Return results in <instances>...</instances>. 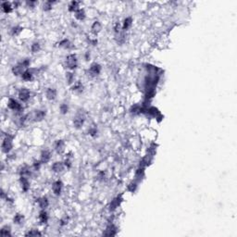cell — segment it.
I'll return each mask as SVG.
<instances>
[{"label":"cell","mask_w":237,"mask_h":237,"mask_svg":"<svg viewBox=\"0 0 237 237\" xmlns=\"http://www.w3.org/2000/svg\"><path fill=\"white\" fill-rule=\"evenodd\" d=\"M42 162H41V160H34L33 161V168L34 170H36L38 171L40 169H41V166H42Z\"/></svg>","instance_id":"obj_37"},{"label":"cell","mask_w":237,"mask_h":237,"mask_svg":"<svg viewBox=\"0 0 237 237\" xmlns=\"http://www.w3.org/2000/svg\"><path fill=\"white\" fill-rule=\"evenodd\" d=\"M1 8H2V10L3 12L6 13V14H9L10 13L11 11L13 10V4L10 3V2H8V1H3L1 3Z\"/></svg>","instance_id":"obj_14"},{"label":"cell","mask_w":237,"mask_h":237,"mask_svg":"<svg viewBox=\"0 0 237 237\" xmlns=\"http://www.w3.org/2000/svg\"><path fill=\"white\" fill-rule=\"evenodd\" d=\"M101 29H102V24L100 23V21H96L93 22L92 27H91V30H92V33H93L97 34L100 31H101Z\"/></svg>","instance_id":"obj_18"},{"label":"cell","mask_w":237,"mask_h":237,"mask_svg":"<svg viewBox=\"0 0 237 237\" xmlns=\"http://www.w3.org/2000/svg\"><path fill=\"white\" fill-rule=\"evenodd\" d=\"M121 198L120 197H116L115 199H113L111 201V203H110V206H109V207H110V210H114V209H116L117 207L120 206V203H121Z\"/></svg>","instance_id":"obj_27"},{"label":"cell","mask_w":237,"mask_h":237,"mask_svg":"<svg viewBox=\"0 0 237 237\" xmlns=\"http://www.w3.org/2000/svg\"><path fill=\"white\" fill-rule=\"evenodd\" d=\"M37 203H38L41 209H45L46 207L49 206V201H48V199H47V197H45L38 198Z\"/></svg>","instance_id":"obj_16"},{"label":"cell","mask_w":237,"mask_h":237,"mask_svg":"<svg viewBox=\"0 0 237 237\" xmlns=\"http://www.w3.org/2000/svg\"><path fill=\"white\" fill-rule=\"evenodd\" d=\"M0 234L2 236H11V230L10 227L6 225V226L2 227L1 231H0Z\"/></svg>","instance_id":"obj_28"},{"label":"cell","mask_w":237,"mask_h":237,"mask_svg":"<svg viewBox=\"0 0 237 237\" xmlns=\"http://www.w3.org/2000/svg\"><path fill=\"white\" fill-rule=\"evenodd\" d=\"M8 106H9V109L13 110V111H17V112H21L23 109L21 104L19 101H17V100L14 99V98H9V99Z\"/></svg>","instance_id":"obj_4"},{"label":"cell","mask_w":237,"mask_h":237,"mask_svg":"<svg viewBox=\"0 0 237 237\" xmlns=\"http://www.w3.org/2000/svg\"><path fill=\"white\" fill-rule=\"evenodd\" d=\"M26 4L29 6L30 8H34V7H35V5L38 4V2H36V1H27Z\"/></svg>","instance_id":"obj_41"},{"label":"cell","mask_w":237,"mask_h":237,"mask_svg":"<svg viewBox=\"0 0 237 237\" xmlns=\"http://www.w3.org/2000/svg\"><path fill=\"white\" fill-rule=\"evenodd\" d=\"M37 235H42V234H41V233L39 232V231L35 230V229H33L31 231H29V232L26 233V236H37Z\"/></svg>","instance_id":"obj_36"},{"label":"cell","mask_w":237,"mask_h":237,"mask_svg":"<svg viewBox=\"0 0 237 237\" xmlns=\"http://www.w3.org/2000/svg\"><path fill=\"white\" fill-rule=\"evenodd\" d=\"M22 31V28L20 26H14L11 28L10 30V33L13 35V36H16V35H19Z\"/></svg>","instance_id":"obj_31"},{"label":"cell","mask_w":237,"mask_h":237,"mask_svg":"<svg viewBox=\"0 0 237 237\" xmlns=\"http://www.w3.org/2000/svg\"><path fill=\"white\" fill-rule=\"evenodd\" d=\"M63 188V183L60 180H57L52 184V191L55 195H60Z\"/></svg>","instance_id":"obj_7"},{"label":"cell","mask_w":237,"mask_h":237,"mask_svg":"<svg viewBox=\"0 0 237 237\" xmlns=\"http://www.w3.org/2000/svg\"><path fill=\"white\" fill-rule=\"evenodd\" d=\"M50 159H51V153H50L49 150L45 149V150H43L42 152H41V158H40V160H41V162H42L43 164L48 163L50 161Z\"/></svg>","instance_id":"obj_13"},{"label":"cell","mask_w":237,"mask_h":237,"mask_svg":"<svg viewBox=\"0 0 237 237\" xmlns=\"http://www.w3.org/2000/svg\"><path fill=\"white\" fill-rule=\"evenodd\" d=\"M41 50V45L39 42H34L31 45V51L33 53H38Z\"/></svg>","instance_id":"obj_30"},{"label":"cell","mask_w":237,"mask_h":237,"mask_svg":"<svg viewBox=\"0 0 237 237\" xmlns=\"http://www.w3.org/2000/svg\"><path fill=\"white\" fill-rule=\"evenodd\" d=\"M57 89L54 88V87H49L46 89L45 91V97L49 100V101H53V100H55L57 98Z\"/></svg>","instance_id":"obj_9"},{"label":"cell","mask_w":237,"mask_h":237,"mask_svg":"<svg viewBox=\"0 0 237 237\" xmlns=\"http://www.w3.org/2000/svg\"><path fill=\"white\" fill-rule=\"evenodd\" d=\"M82 90H84V85H82L80 82H76V84H74V85L72 86V91H74V92L81 93V92H82Z\"/></svg>","instance_id":"obj_32"},{"label":"cell","mask_w":237,"mask_h":237,"mask_svg":"<svg viewBox=\"0 0 237 237\" xmlns=\"http://www.w3.org/2000/svg\"><path fill=\"white\" fill-rule=\"evenodd\" d=\"M136 187H137V184H136L135 182H132L131 184H129V186H128V190H129L130 192L133 193V192L136 190Z\"/></svg>","instance_id":"obj_39"},{"label":"cell","mask_w":237,"mask_h":237,"mask_svg":"<svg viewBox=\"0 0 237 237\" xmlns=\"http://www.w3.org/2000/svg\"><path fill=\"white\" fill-rule=\"evenodd\" d=\"M23 220H24V217H23V215L21 214V213H17V214L13 218V222L15 224H17V225H20V224H22Z\"/></svg>","instance_id":"obj_26"},{"label":"cell","mask_w":237,"mask_h":237,"mask_svg":"<svg viewBox=\"0 0 237 237\" xmlns=\"http://www.w3.org/2000/svg\"><path fill=\"white\" fill-rule=\"evenodd\" d=\"M89 74L92 77H97L101 72V66L98 63H93L88 70Z\"/></svg>","instance_id":"obj_6"},{"label":"cell","mask_w":237,"mask_h":237,"mask_svg":"<svg viewBox=\"0 0 237 237\" xmlns=\"http://www.w3.org/2000/svg\"><path fill=\"white\" fill-rule=\"evenodd\" d=\"M85 121V114L84 111H78L77 114L75 115V117L73 118V126L76 129H81L82 126H84Z\"/></svg>","instance_id":"obj_1"},{"label":"cell","mask_w":237,"mask_h":237,"mask_svg":"<svg viewBox=\"0 0 237 237\" xmlns=\"http://www.w3.org/2000/svg\"><path fill=\"white\" fill-rule=\"evenodd\" d=\"M65 65L66 67L70 70H73L77 68L78 66V59H77V57L75 54H70L66 57V59H65Z\"/></svg>","instance_id":"obj_2"},{"label":"cell","mask_w":237,"mask_h":237,"mask_svg":"<svg viewBox=\"0 0 237 237\" xmlns=\"http://www.w3.org/2000/svg\"><path fill=\"white\" fill-rule=\"evenodd\" d=\"M54 147H55V150L57 151V153H58V154L62 153L65 149V142L63 140H57L54 144Z\"/></svg>","instance_id":"obj_15"},{"label":"cell","mask_w":237,"mask_h":237,"mask_svg":"<svg viewBox=\"0 0 237 237\" xmlns=\"http://www.w3.org/2000/svg\"><path fill=\"white\" fill-rule=\"evenodd\" d=\"M65 169V164L64 162H60V161H57L55 163H53L51 170L54 171L55 173H60L64 170Z\"/></svg>","instance_id":"obj_12"},{"label":"cell","mask_w":237,"mask_h":237,"mask_svg":"<svg viewBox=\"0 0 237 237\" xmlns=\"http://www.w3.org/2000/svg\"><path fill=\"white\" fill-rule=\"evenodd\" d=\"M20 184H21V190L24 192V193H27L29 191V189H30V182H29L27 177L21 176V178H20Z\"/></svg>","instance_id":"obj_11"},{"label":"cell","mask_w":237,"mask_h":237,"mask_svg":"<svg viewBox=\"0 0 237 237\" xmlns=\"http://www.w3.org/2000/svg\"><path fill=\"white\" fill-rule=\"evenodd\" d=\"M59 111L62 115L67 114L69 112V105L67 103H62L60 106H59Z\"/></svg>","instance_id":"obj_29"},{"label":"cell","mask_w":237,"mask_h":237,"mask_svg":"<svg viewBox=\"0 0 237 237\" xmlns=\"http://www.w3.org/2000/svg\"><path fill=\"white\" fill-rule=\"evenodd\" d=\"M133 25V18L132 17H127L124 19L123 23H122V30L123 31H127Z\"/></svg>","instance_id":"obj_17"},{"label":"cell","mask_w":237,"mask_h":237,"mask_svg":"<svg viewBox=\"0 0 237 237\" xmlns=\"http://www.w3.org/2000/svg\"><path fill=\"white\" fill-rule=\"evenodd\" d=\"M18 97H19L20 101H21V102H28L30 97H31V92H30L29 89L23 87V88H21V90L19 91Z\"/></svg>","instance_id":"obj_5"},{"label":"cell","mask_w":237,"mask_h":237,"mask_svg":"<svg viewBox=\"0 0 237 237\" xmlns=\"http://www.w3.org/2000/svg\"><path fill=\"white\" fill-rule=\"evenodd\" d=\"M21 79L23 81H25V82H31L33 79V72H31V70L27 69L25 72L22 73Z\"/></svg>","instance_id":"obj_19"},{"label":"cell","mask_w":237,"mask_h":237,"mask_svg":"<svg viewBox=\"0 0 237 237\" xmlns=\"http://www.w3.org/2000/svg\"><path fill=\"white\" fill-rule=\"evenodd\" d=\"M75 15V18L78 21H84L85 19V17H86V14H85V11L84 9H79L78 10L76 11V12L74 13Z\"/></svg>","instance_id":"obj_21"},{"label":"cell","mask_w":237,"mask_h":237,"mask_svg":"<svg viewBox=\"0 0 237 237\" xmlns=\"http://www.w3.org/2000/svg\"><path fill=\"white\" fill-rule=\"evenodd\" d=\"M58 46H60V47L65 48V49H70V47H72V43L70 42L69 39H63V40L60 41V42H59Z\"/></svg>","instance_id":"obj_24"},{"label":"cell","mask_w":237,"mask_h":237,"mask_svg":"<svg viewBox=\"0 0 237 237\" xmlns=\"http://www.w3.org/2000/svg\"><path fill=\"white\" fill-rule=\"evenodd\" d=\"M97 133V130L96 128H91L90 130H89V134L92 135V136H96Z\"/></svg>","instance_id":"obj_40"},{"label":"cell","mask_w":237,"mask_h":237,"mask_svg":"<svg viewBox=\"0 0 237 237\" xmlns=\"http://www.w3.org/2000/svg\"><path fill=\"white\" fill-rule=\"evenodd\" d=\"M46 116V111L44 109H36L33 114V118L34 121H42Z\"/></svg>","instance_id":"obj_8"},{"label":"cell","mask_w":237,"mask_h":237,"mask_svg":"<svg viewBox=\"0 0 237 237\" xmlns=\"http://www.w3.org/2000/svg\"><path fill=\"white\" fill-rule=\"evenodd\" d=\"M27 69L23 66L21 62H19L18 64H16L15 66L12 67V73L15 75V76H20V75H22V73L25 72Z\"/></svg>","instance_id":"obj_10"},{"label":"cell","mask_w":237,"mask_h":237,"mask_svg":"<svg viewBox=\"0 0 237 237\" xmlns=\"http://www.w3.org/2000/svg\"><path fill=\"white\" fill-rule=\"evenodd\" d=\"M20 175L21 176H24V177H28L31 175V170L28 167V166H23V167L21 168L20 170Z\"/></svg>","instance_id":"obj_25"},{"label":"cell","mask_w":237,"mask_h":237,"mask_svg":"<svg viewBox=\"0 0 237 237\" xmlns=\"http://www.w3.org/2000/svg\"><path fill=\"white\" fill-rule=\"evenodd\" d=\"M79 5H80L79 2H77V1H72V2L70 3L69 8H68L69 11H70V12H74V13H75L76 11L80 9V8H79Z\"/></svg>","instance_id":"obj_22"},{"label":"cell","mask_w":237,"mask_h":237,"mask_svg":"<svg viewBox=\"0 0 237 237\" xmlns=\"http://www.w3.org/2000/svg\"><path fill=\"white\" fill-rule=\"evenodd\" d=\"M53 3L54 2H51V1H46L45 4H44V7H43V9L45 11H50L52 9V7H53Z\"/></svg>","instance_id":"obj_35"},{"label":"cell","mask_w":237,"mask_h":237,"mask_svg":"<svg viewBox=\"0 0 237 237\" xmlns=\"http://www.w3.org/2000/svg\"><path fill=\"white\" fill-rule=\"evenodd\" d=\"M116 230L117 228L114 226L113 224H110L108 226V228H106V232H105V235H108V236H110V235H115L116 234Z\"/></svg>","instance_id":"obj_23"},{"label":"cell","mask_w":237,"mask_h":237,"mask_svg":"<svg viewBox=\"0 0 237 237\" xmlns=\"http://www.w3.org/2000/svg\"><path fill=\"white\" fill-rule=\"evenodd\" d=\"M38 219H39V221L41 223H43V224L47 223V221H48V215H47V213L45 209H42L40 211Z\"/></svg>","instance_id":"obj_20"},{"label":"cell","mask_w":237,"mask_h":237,"mask_svg":"<svg viewBox=\"0 0 237 237\" xmlns=\"http://www.w3.org/2000/svg\"><path fill=\"white\" fill-rule=\"evenodd\" d=\"M69 221H70V218L67 217V216H65L60 220V223H59V224H60V226H65V225L68 224Z\"/></svg>","instance_id":"obj_38"},{"label":"cell","mask_w":237,"mask_h":237,"mask_svg":"<svg viewBox=\"0 0 237 237\" xmlns=\"http://www.w3.org/2000/svg\"><path fill=\"white\" fill-rule=\"evenodd\" d=\"M66 81L68 82V84H72L74 82V75L72 72H68L66 73Z\"/></svg>","instance_id":"obj_33"},{"label":"cell","mask_w":237,"mask_h":237,"mask_svg":"<svg viewBox=\"0 0 237 237\" xmlns=\"http://www.w3.org/2000/svg\"><path fill=\"white\" fill-rule=\"evenodd\" d=\"M118 35V38H117V41L118 44H123L124 41H125V33L123 32H120L118 33H117Z\"/></svg>","instance_id":"obj_34"},{"label":"cell","mask_w":237,"mask_h":237,"mask_svg":"<svg viewBox=\"0 0 237 237\" xmlns=\"http://www.w3.org/2000/svg\"><path fill=\"white\" fill-rule=\"evenodd\" d=\"M12 147H13L12 137L9 134L6 135V137L3 139L2 142V151L6 154H8L12 150Z\"/></svg>","instance_id":"obj_3"}]
</instances>
